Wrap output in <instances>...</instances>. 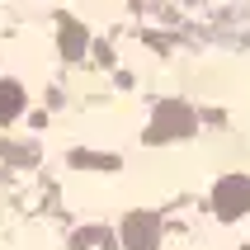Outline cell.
Segmentation results:
<instances>
[{
	"instance_id": "3957f363",
	"label": "cell",
	"mask_w": 250,
	"mask_h": 250,
	"mask_svg": "<svg viewBox=\"0 0 250 250\" xmlns=\"http://www.w3.org/2000/svg\"><path fill=\"white\" fill-rule=\"evenodd\" d=\"M123 246L127 250H156L161 246V217H151V212L123 217Z\"/></svg>"
},
{
	"instance_id": "5b68a950",
	"label": "cell",
	"mask_w": 250,
	"mask_h": 250,
	"mask_svg": "<svg viewBox=\"0 0 250 250\" xmlns=\"http://www.w3.org/2000/svg\"><path fill=\"white\" fill-rule=\"evenodd\" d=\"M24 113V85L19 81H0V123H14Z\"/></svg>"
},
{
	"instance_id": "277c9868",
	"label": "cell",
	"mask_w": 250,
	"mask_h": 250,
	"mask_svg": "<svg viewBox=\"0 0 250 250\" xmlns=\"http://www.w3.org/2000/svg\"><path fill=\"white\" fill-rule=\"evenodd\" d=\"M57 28H62V57H66V62L85 57V47H90V33H85V28L76 24L71 14H62V19H57Z\"/></svg>"
},
{
	"instance_id": "8992f818",
	"label": "cell",
	"mask_w": 250,
	"mask_h": 250,
	"mask_svg": "<svg viewBox=\"0 0 250 250\" xmlns=\"http://www.w3.org/2000/svg\"><path fill=\"white\" fill-rule=\"evenodd\" d=\"M71 161H76V166H104V170H113V156H90V151H76Z\"/></svg>"
},
{
	"instance_id": "7a4b0ae2",
	"label": "cell",
	"mask_w": 250,
	"mask_h": 250,
	"mask_svg": "<svg viewBox=\"0 0 250 250\" xmlns=\"http://www.w3.org/2000/svg\"><path fill=\"white\" fill-rule=\"evenodd\" d=\"M212 212L217 217H246L250 212V175H227V180H217V189H212Z\"/></svg>"
},
{
	"instance_id": "6da1fadb",
	"label": "cell",
	"mask_w": 250,
	"mask_h": 250,
	"mask_svg": "<svg viewBox=\"0 0 250 250\" xmlns=\"http://www.w3.org/2000/svg\"><path fill=\"white\" fill-rule=\"evenodd\" d=\"M198 127V118H194V109H189V104H175V99H170V104H161V109H156V118H151V127H146V142H151V146H161V142H175V137H189V132H194Z\"/></svg>"
}]
</instances>
